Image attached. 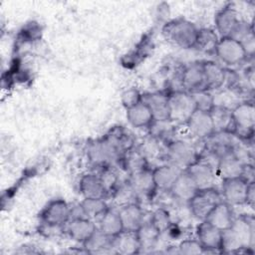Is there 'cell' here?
<instances>
[{
  "label": "cell",
  "mask_w": 255,
  "mask_h": 255,
  "mask_svg": "<svg viewBox=\"0 0 255 255\" xmlns=\"http://www.w3.org/2000/svg\"><path fill=\"white\" fill-rule=\"evenodd\" d=\"M132 147L131 136L121 127L114 128L105 136L88 145L87 156L97 167L116 166L122 163L125 153Z\"/></svg>",
  "instance_id": "1"
},
{
  "label": "cell",
  "mask_w": 255,
  "mask_h": 255,
  "mask_svg": "<svg viewBox=\"0 0 255 255\" xmlns=\"http://www.w3.org/2000/svg\"><path fill=\"white\" fill-rule=\"evenodd\" d=\"M255 242V226L252 216L234 218L232 225L222 231V253H236L253 248Z\"/></svg>",
  "instance_id": "2"
},
{
  "label": "cell",
  "mask_w": 255,
  "mask_h": 255,
  "mask_svg": "<svg viewBox=\"0 0 255 255\" xmlns=\"http://www.w3.org/2000/svg\"><path fill=\"white\" fill-rule=\"evenodd\" d=\"M198 28L191 21L177 18L165 23L161 29L163 38L173 46L191 49L194 46Z\"/></svg>",
  "instance_id": "3"
},
{
  "label": "cell",
  "mask_w": 255,
  "mask_h": 255,
  "mask_svg": "<svg viewBox=\"0 0 255 255\" xmlns=\"http://www.w3.org/2000/svg\"><path fill=\"white\" fill-rule=\"evenodd\" d=\"M199 151L189 141L184 139H172L165 143L163 150L164 162H168L182 170L187 169L198 159Z\"/></svg>",
  "instance_id": "4"
},
{
  "label": "cell",
  "mask_w": 255,
  "mask_h": 255,
  "mask_svg": "<svg viewBox=\"0 0 255 255\" xmlns=\"http://www.w3.org/2000/svg\"><path fill=\"white\" fill-rule=\"evenodd\" d=\"M169 120L175 125H185L196 111V105L191 93L185 90H175L168 93Z\"/></svg>",
  "instance_id": "5"
},
{
  "label": "cell",
  "mask_w": 255,
  "mask_h": 255,
  "mask_svg": "<svg viewBox=\"0 0 255 255\" xmlns=\"http://www.w3.org/2000/svg\"><path fill=\"white\" fill-rule=\"evenodd\" d=\"M231 112L233 119V133L244 141L252 138L255 127V107L253 103H240L231 109Z\"/></svg>",
  "instance_id": "6"
},
{
  "label": "cell",
  "mask_w": 255,
  "mask_h": 255,
  "mask_svg": "<svg viewBox=\"0 0 255 255\" xmlns=\"http://www.w3.org/2000/svg\"><path fill=\"white\" fill-rule=\"evenodd\" d=\"M70 216L71 206L62 198H56L49 201L39 215L41 222L46 227L50 228L65 226L70 220Z\"/></svg>",
  "instance_id": "7"
},
{
  "label": "cell",
  "mask_w": 255,
  "mask_h": 255,
  "mask_svg": "<svg viewBox=\"0 0 255 255\" xmlns=\"http://www.w3.org/2000/svg\"><path fill=\"white\" fill-rule=\"evenodd\" d=\"M222 196L216 187L201 189L188 201V207L191 214L199 219L204 220L211 210L222 201Z\"/></svg>",
  "instance_id": "8"
},
{
  "label": "cell",
  "mask_w": 255,
  "mask_h": 255,
  "mask_svg": "<svg viewBox=\"0 0 255 255\" xmlns=\"http://www.w3.org/2000/svg\"><path fill=\"white\" fill-rule=\"evenodd\" d=\"M214 53L227 66L242 64L248 58L242 44L231 37L220 38Z\"/></svg>",
  "instance_id": "9"
},
{
  "label": "cell",
  "mask_w": 255,
  "mask_h": 255,
  "mask_svg": "<svg viewBox=\"0 0 255 255\" xmlns=\"http://www.w3.org/2000/svg\"><path fill=\"white\" fill-rule=\"evenodd\" d=\"M248 184L242 177L223 179L220 190L223 201L230 206L246 204Z\"/></svg>",
  "instance_id": "10"
},
{
  "label": "cell",
  "mask_w": 255,
  "mask_h": 255,
  "mask_svg": "<svg viewBox=\"0 0 255 255\" xmlns=\"http://www.w3.org/2000/svg\"><path fill=\"white\" fill-rule=\"evenodd\" d=\"M203 247L205 253H222V231L211 225L205 220H202L196 227L195 237Z\"/></svg>",
  "instance_id": "11"
},
{
  "label": "cell",
  "mask_w": 255,
  "mask_h": 255,
  "mask_svg": "<svg viewBox=\"0 0 255 255\" xmlns=\"http://www.w3.org/2000/svg\"><path fill=\"white\" fill-rule=\"evenodd\" d=\"M185 126L192 137L205 140L214 132L213 122L209 112L196 110L186 122Z\"/></svg>",
  "instance_id": "12"
},
{
  "label": "cell",
  "mask_w": 255,
  "mask_h": 255,
  "mask_svg": "<svg viewBox=\"0 0 255 255\" xmlns=\"http://www.w3.org/2000/svg\"><path fill=\"white\" fill-rule=\"evenodd\" d=\"M128 181L137 194L139 201L141 198L148 199L152 197L157 190L152 175V168L150 167L128 175Z\"/></svg>",
  "instance_id": "13"
},
{
  "label": "cell",
  "mask_w": 255,
  "mask_h": 255,
  "mask_svg": "<svg viewBox=\"0 0 255 255\" xmlns=\"http://www.w3.org/2000/svg\"><path fill=\"white\" fill-rule=\"evenodd\" d=\"M185 170L191 176L199 190L215 187L217 177L216 169L208 163L197 159V161H195Z\"/></svg>",
  "instance_id": "14"
},
{
  "label": "cell",
  "mask_w": 255,
  "mask_h": 255,
  "mask_svg": "<svg viewBox=\"0 0 255 255\" xmlns=\"http://www.w3.org/2000/svg\"><path fill=\"white\" fill-rule=\"evenodd\" d=\"M238 11L231 5L222 7L215 15V28L219 38L230 37L240 22Z\"/></svg>",
  "instance_id": "15"
},
{
  "label": "cell",
  "mask_w": 255,
  "mask_h": 255,
  "mask_svg": "<svg viewBox=\"0 0 255 255\" xmlns=\"http://www.w3.org/2000/svg\"><path fill=\"white\" fill-rule=\"evenodd\" d=\"M141 101L150 110L154 121L169 120L168 94L163 92H149L141 95Z\"/></svg>",
  "instance_id": "16"
},
{
  "label": "cell",
  "mask_w": 255,
  "mask_h": 255,
  "mask_svg": "<svg viewBox=\"0 0 255 255\" xmlns=\"http://www.w3.org/2000/svg\"><path fill=\"white\" fill-rule=\"evenodd\" d=\"M183 90L192 93L204 89L203 62H192L186 65L180 75Z\"/></svg>",
  "instance_id": "17"
},
{
  "label": "cell",
  "mask_w": 255,
  "mask_h": 255,
  "mask_svg": "<svg viewBox=\"0 0 255 255\" xmlns=\"http://www.w3.org/2000/svg\"><path fill=\"white\" fill-rule=\"evenodd\" d=\"M64 227L72 240L83 244L97 229V224L90 218L80 217L70 219Z\"/></svg>",
  "instance_id": "18"
},
{
  "label": "cell",
  "mask_w": 255,
  "mask_h": 255,
  "mask_svg": "<svg viewBox=\"0 0 255 255\" xmlns=\"http://www.w3.org/2000/svg\"><path fill=\"white\" fill-rule=\"evenodd\" d=\"M182 171L183 170L179 167L168 162H164L152 168V175L157 190L169 191Z\"/></svg>",
  "instance_id": "19"
},
{
  "label": "cell",
  "mask_w": 255,
  "mask_h": 255,
  "mask_svg": "<svg viewBox=\"0 0 255 255\" xmlns=\"http://www.w3.org/2000/svg\"><path fill=\"white\" fill-rule=\"evenodd\" d=\"M113 253L130 255L140 252V243L136 231L123 230L112 240Z\"/></svg>",
  "instance_id": "20"
},
{
  "label": "cell",
  "mask_w": 255,
  "mask_h": 255,
  "mask_svg": "<svg viewBox=\"0 0 255 255\" xmlns=\"http://www.w3.org/2000/svg\"><path fill=\"white\" fill-rule=\"evenodd\" d=\"M79 190L84 198H107L109 193L98 173L84 174L79 182Z\"/></svg>",
  "instance_id": "21"
},
{
  "label": "cell",
  "mask_w": 255,
  "mask_h": 255,
  "mask_svg": "<svg viewBox=\"0 0 255 255\" xmlns=\"http://www.w3.org/2000/svg\"><path fill=\"white\" fill-rule=\"evenodd\" d=\"M244 163L238 159L231 149L223 153L219 159L216 166V173L222 180L234 177H240L243 171Z\"/></svg>",
  "instance_id": "22"
},
{
  "label": "cell",
  "mask_w": 255,
  "mask_h": 255,
  "mask_svg": "<svg viewBox=\"0 0 255 255\" xmlns=\"http://www.w3.org/2000/svg\"><path fill=\"white\" fill-rule=\"evenodd\" d=\"M198 190L199 189L191 176L186 170H183L168 192L173 198L188 203V201L198 192Z\"/></svg>",
  "instance_id": "23"
},
{
  "label": "cell",
  "mask_w": 255,
  "mask_h": 255,
  "mask_svg": "<svg viewBox=\"0 0 255 255\" xmlns=\"http://www.w3.org/2000/svg\"><path fill=\"white\" fill-rule=\"evenodd\" d=\"M119 214L123 228L126 231H137L144 220V212L139 203H132L120 207Z\"/></svg>",
  "instance_id": "24"
},
{
  "label": "cell",
  "mask_w": 255,
  "mask_h": 255,
  "mask_svg": "<svg viewBox=\"0 0 255 255\" xmlns=\"http://www.w3.org/2000/svg\"><path fill=\"white\" fill-rule=\"evenodd\" d=\"M203 75L204 89L208 91L221 88L227 79L226 70L214 61L203 62Z\"/></svg>",
  "instance_id": "25"
},
{
  "label": "cell",
  "mask_w": 255,
  "mask_h": 255,
  "mask_svg": "<svg viewBox=\"0 0 255 255\" xmlns=\"http://www.w3.org/2000/svg\"><path fill=\"white\" fill-rule=\"evenodd\" d=\"M238 137L232 131H215L205 139V148L219 157L229 151Z\"/></svg>",
  "instance_id": "26"
},
{
  "label": "cell",
  "mask_w": 255,
  "mask_h": 255,
  "mask_svg": "<svg viewBox=\"0 0 255 255\" xmlns=\"http://www.w3.org/2000/svg\"><path fill=\"white\" fill-rule=\"evenodd\" d=\"M204 220L223 231L229 228L234 220L232 206L222 200L211 210Z\"/></svg>",
  "instance_id": "27"
},
{
  "label": "cell",
  "mask_w": 255,
  "mask_h": 255,
  "mask_svg": "<svg viewBox=\"0 0 255 255\" xmlns=\"http://www.w3.org/2000/svg\"><path fill=\"white\" fill-rule=\"evenodd\" d=\"M127 119L133 128H148L154 121L150 110L142 101L135 106L127 109Z\"/></svg>",
  "instance_id": "28"
},
{
  "label": "cell",
  "mask_w": 255,
  "mask_h": 255,
  "mask_svg": "<svg viewBox=\"0 0 255 255\" xmlns=\"http://www.w3.org/2000/svg\"><path fill=\"white\" fill-rule=\"evenodd\" d=\"M113 238L101 231L98 226L92 235L82 244L83 248L88 253H109L112 252Z\"/></svg>",
  "instance_id": "29"
},
{
  "label": "cell",
  "mask_w": 255,
  "mask_h": 255,
  "mask_svg": "<svg viewBox=\"0 0 255 255\" xmlns=\"http://www.w3.org/2000/svg\"><path fill=\"white\" fill-rule=\"evenodd\" d=\"M230 37L234 38L235 40L239 41L242 44L248 58L254 55L255 38H254L253 26L251 24L243 20H240V22L238 23V25L236 26V28L234 29Z\"/></svg>",
  "instance_id": "30"
},
{
  "label": "cell",
  "mask_w": 255,
  "mask_h": 255,
  "mask_svg": "<svg viewBox=\"0 0 255 255\" xmlns=\"http://www.w3.org/2000/svg\"><path fill=\"white\" fill-rule=\"evenodd\" d=\"M98 228L112 238L124 230L119 210L116 209L109 208L98 220Z\"/></svg>",
  "instance_id": "31"
},
{
  "label": "cell",
  "mask_w": 255,
  "mask_h": 255,
  "mask_svg": "<svg viewBox=\"0 0 255 255\" xmlns=\"http://www.w3.org/2000/svg\"><path fill=\"white\" fill-rule=\"evenodd\" d=\"M213 127L215 131H232L233 132V119L231 109L221 106L215 105L213 109L209 112Z\"/></svg>",
  "instance_id": "32"
},
{
  "label": "cell",
  "mask_w": 255,
  "mask_h": 255,
  "mask_svg": "<svg viewBox=\"0 0 255 255\" xmlns=\"http://www.w3.org/2000/svg\"><path fill=\"white\" fill-rule=\"evenodd\" d=\"M219 39L218 34L211 28L198 29L193 49L201 53H214Z\"/></svg>",
  "instance_id": "33"
},
{
  "label": "cell",
  "mask_w": 255,
  "mask_h": 255,
  "mask_svg": "<svg viewBox=\"0 0 255 255\" xmlns=\"http://www.w3.org/2000/svg\"><path fill=\"white\" fill-rule=\"evenodd\" d=\"M122 165L128 175L149 167L148 160L137 147H132L125 153L122 159Z\"/></svg>",
  "instance_id": "34"
},
{
  "label": "cell",
  "mask_w": 255,
  "mask_h": 255,
  "mask_svg": "<svg viewBox=\"0 0 255 255\" xmlns=\"http://www.w3.org/2000/svg\"><path fill=\"white\" fill-rule=\"evenodd\" d=\"M111 196L119 208L132 203H139V198L128 181V177L118 185Z\"/></svg>",
  "instance_id": "35"
},
{
  "label": "cell",
  "mask_w": 255,
  "mask_h": 255,
  "mask_svg": "<svg viewBox=\"0 0 255 255\" xmlns=\"http://www.w3.org/2000/svg\"><path fill=\"white\" fill-rule=\"evenodd\" d=\"M80 204L85 216L92 220H99L110 208L105 198H84Z\"/></svg>",
  "instance_id": "36"
},
{
  "label": "cell",
  "mask_w": 255,
  "mask_h": 255,
  "mask_svg": "<svg viewBox=\"0 0 255 255\" xmlns=\"http://www.w3.org/2000/svg\"><path fill=\"white\" fill-rule=\"evenodd\" d=\"M136 234L140 243V251L141 249H149L155 247V244L161 235L149 220L142 223V225L136 231Z\"/></svg>",
  "instance_id": "37"
},
{
  "label": "cell",
  "mask_w": 255,
  "mask_h": 255,
  "mask_svg": "<svg viewBox=\"0 0 255 255\" xmlns=\"http://www.w3.org/2000/svg\"><path fill=\"white\" fill-rule=\"evenodd\" d=\"M175 124L170 120L165 121H153L151 125L148 127L149 135L158 139L159 141H164L167 143L172 140L170 137L174 132Z\"/></svg>",
  "instance_id": "38"
},
{
  "label": "cell",
  "mask_w": 255,
  "mask_h": 255,
  "mask_svg": "<svg viewBox=\"0 0 255 255\" xmlns=\"http://www.w3.org/2000/svg\"><path fill=\"white\" fill-rule=\"evenodd\" d=\"M105 188L107 189L109 195L113 193V191L118 187V185L124 181L121 180L120 174L116 169V166H104L100 167V171L98 172Z\"/></svg>",
  "instance_id": "39"
},
{
  "label": "cell",
  "mask_w": 255,
  "mask_h": 255,
  "mask_svg": "<svg viewBox=\"0 0 255 255\" xmlns=\"http://www.w3.org/2000/svg\"><path fill=\"white\" fill-rule=\"evenodd\" d=\"M149 221L159 231L160 234L167 232L172 226V221L169 212L162 207L157 208L150 215Z\"/></svg>",
  "instance_id": "40"
},
{
  "label": "cell",
  "mask_w": 255,
  "mask_h": 255,
  "mask_svg": "<svg viewBox=\"0 0 255 255\" xmlns=\"http://www.w3.org/2000/svg\"><path fill=\"white\" fill-rule=\"evenodd\" d=\"M191 95L194 99L196 110L203 111V112H210L213 109V107L216 105L214 97L212 96L210 91L206 89L192 92Z\"/></svg>",
  "instance_id": "41"
},
{
  "label": "cell",
  "mask_w": 255,
  "mask_h": 255,
  "mask_svg": "<svg viewBox=\"0 0 255 255\" xmlns=\"http://www.w3.org/2000/svg\"><path fill=\"white\" fill-rule=\"evenodd\" d=\"M177 253L184 255L203 254V247L196 238L184 239L178 244Z\"/></svg>",
  "instance_id": "42"
},
{
  "label": "cell",
  "mask_w": 255,
  "mask_h": 255,
  "mask_svg": "<svg viewBox=\"0 0 255 255\" xmlns=\"http://www.w3.org/2000/svg\"><path fill=\"white\" fill-rule=\"evenodd\" d=\"M141 95L140 92L135 88H129L125 90L121 95V102L122 105L127 109H129L139 102H141Z\"/></svg>",
  "instance_id": "43"
},
{
  "label": "cell",
  "mask_w": 255,
  "mask_h": 255,
  "mask_svg": "<svg viewBox=\"0 0 255 255\" xmlns=\"http://www.w3.org/2000/svg\"><path fill=\"white\" fill-rule=\"evenodd\" d=\"M254 175H255V172H254L253 163L244 164L243 171L240 177H242L246 182L251 183V182H254Z\"/></svg>",
  "instance_id": "44"
},
{
  "label": "cell",
  "mask_w": 255,
  "mask_h": 255,
  "mask_svg": "<svg viewBox=\"0 0 255 255\" xmlns=\"http://www.w3.org/2000/svg\"><path fill=\"white\" fill-rule=\"evenodd\" d=\"M255 182H251L248 184L247 195H246V204L253 207L255 203Z\"/></svg>",
  "instance_id": "45"
}]
</instances>
